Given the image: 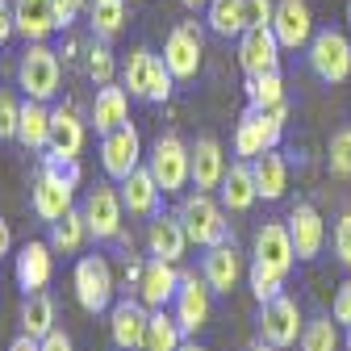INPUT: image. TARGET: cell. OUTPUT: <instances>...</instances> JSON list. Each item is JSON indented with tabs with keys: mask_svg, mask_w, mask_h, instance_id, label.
I'll return each instance as SVG.
<instances>
[{
	"mask_svg": "<svg viewBox=\"0 0 351 351\" xmlns=\"http://www.w3.org/2000/svg\"><path fill=\"white\" fill-rule=\"evenodd\" d=\"M171 84H176V75L167 71L163 55H155L151 47H134V51L125 55V63H121V88L134 101L163 105L171 97Z\"/></svg>",
	"mask_w": 351,
	"mask_h": 351,
	"instance_id": "6da1fadb",
	"label": "cell"
},
{
	"mask_svg": "<svg viewBox=\"0 0 351 351\" xmlns=\"http://www.w3.org/2000/svg\"><path fill=\"white\" fill-rule=\"evenodd\" d=\"M176 217H180V226H184V234H189V243L193 247H217V243H226L230 239V226H226V209L217 205L209 193H193V197H184L180 201V209H176Z\"/></svg>",
	"mask_w": 351,
	"mask_h": 351,
	"instance_id": "7a4b0ae2",
	"label": "cell"
},
{
	"mask_svg": "<svg viewBox=\"0 0 351 351\" xmlns=\"http://www.w3.org/2000/svg\"><path fill=\"white\" fill-rule=\"evenodd\" d=\"M147 167L155 176V184L163 193H180L193 184V167H189V143L176 138V134H159L151 143V155H147Z\"/></svg>",
	"mask_w": 351,
	"mask_h": 351,
	"instance_id": "3957f363",
	"label": "cell"
},
{
	"mask_svg": "<svg viewBox=\"0 0 351 351\" xmlns=\"http://www.w3.org/2000/svg\"><path fill=\"white\" fill-rule=\"evenodd\" d=\"M17 88L34 101H51L59 93V55L47 42H29L17 63Z\"/></svg>",
	"mask_w": 351,
	"mask_h": 351,
	"instance_id": "277c9868",
	"label": "cell"
},
{
	"mask_svg": "<svg viewBox=\"0 0 351 351\" xmlns=\"http://www.w3.org/2000/svg\"><path fill=\"white\" fill-rule=\"evenodd\" d=\"M71 285H75V301L88 314H105L113 305V268H109L105 255H84L75 263Z\"/></svg>",
	"mask_w": 351,
	"mask_h": 351,
	"instance_id": "5b68a950",
	"label": "cell"
},
{
	"mask_svg": "<svg viewBox=\"0 0 351 351\" xmlns=\"http://www.w3.org/2000/svg\"><path fill=\"white\" fill-rule=\"evenodd\" d=\"M301 326H305V318H301V305L293 297L276 293L268 301H259V339L263 343L285 351V347H293L301 339Z\"/></svg>",
	"mask_w": 351,
	"mask_h": 351,
	"instance_id": "8992f818",
	"label": "cell"
},
{
	"mask_svg": "<svg viewBox=\"0 0 351 351\" xmlns=\"http://www.w3.org/2000/svg\"><path fill=\"white\" fill-rule=\"evenodd\" d=\"M310 67L322 84H343L351 75V38L339 29H318L310 38Z\"/></svg>",
	"mask_w": 351,
	"mask_h": 351,
	"instance_id": "52a82bcc",
	"label": "cell"
},
{
	"mask_svg": "<svg viewBox=\"0 0 351 351\" xmlns=\"http://www.w3.org/2000/svg\"><path fill=\"white\" fill-rule=\"evenodd\" d=\"M201 42H205L201 21H180L163 38V63H167V71L176 80H197V71H201Z\"/></svg>",
	"mask_w": 351,
	"mask_h": 351,
	"instance_id": "ba28073f",
	"label": "cell"
},
{
	"mask_svg": "<svg viewBox=\"0 0 351 351\" xmlns=\"http://www.w3.org/2000/svg\"><path fill=\"white\" fill-rule=\"evenodd\" d=\"M101 167L109 180H125L134 167H143V138H138V130L134 125H117L109 130V134H101Z\"/></svg>",
	"mask_w": 351,
	"mask_h": 351,
	"instance_id": "9c48e42d",
	"label": "cell"
},
{
	"mask_svg": "<svg viewBox=\"0 0 351 351\" xmlns=\"http://www.w3.org/2000/svg\"><path fill=\"white\" fill-rule=\"evenodd\" d=\"M71 193H75V184H67L55 167L42 163V167H38V176H34V189H29L34 217H38V222H47V226H55L59 217L71 209Z\"/></svg>",
	"mask_w": 351,
	"mask_h": 351,
	"instance_id": "30bf717a",
	"label": "cell"
},
{
	"mask_svg": "<svg viewBox=\"0 0 351 351\" xmlns=\"http://www.w3.org/2000/svg\"><path fill=\"white\" fill-rule=\"evenodd\" d=\"M209 297H213V289L205 285V276L180 272V289L171 297V314H176V322H180L184 335H197L209 322Z\"/></svg>",
	"mask_w": 351,
	"mask_h": 351,
	"instance_id": "8fae6325",
	"label": "cell"
},
{
	"mask_svg": "<svg viewBox=\"0 0 351 351\" xmlns=\"http://www.w3.org/2000/svg\"><path fill=\"white\" fill-rule=\"evenodd\" d=\"M121 217H125V205H121V193L109 189V184H97L84 201V222H88V234L109 243V239H121Z\"/></svg>",
	"mask_w": 351,
	"mask_h": 351,
	"instance_id": "7c38bea8",
	"label": "cell"
},
{
	"mask_svg": "<svg viewBox=\"0 0 351 351\" xmlns=\"http://www.w3.org/2000/svg\"><path fill=\"white\" fill-rule=\"evenodd\" d=\"M280 42L272 25H247L239 34V67L247 75H263V71H276L280 67Z\"/></svg>",
	"mask_w": 351,
	"mask_h": 351,
	"instance_id": "4fadbf2b",
	"label": "cell"
},
{
	"mask_svg": "<svg viewBox=\"0 0 351 351\" xmlns=\"http://www.w3.org/2000/svg\"><path fill=\"white\" fill-rule=\"evenodd\" d=\"M147 322H151V310L143 301H113L109 305V335H113V347L117 351H143V339H147Z\"/></svg>",
	"mask_w": 351,
	"mask_h": 351,
	"instance_id": "5bb4252c",
	"label": "cell"
},
{
	"mask_svg": "<svg viewBox=\"0 0 351 351\" xmlns=\"http://www.w3.org/2000/svg\"><path fill=\"white\" fill-rule=\"evenodd\" d=\"M272 29H276V42H280L285 51L310 47V38H314V13H310V5H305V0H276Z\"/></svg>",
	"mask_w": 351,
	"mask_h": 351,
	"instance_id": "9a60e30c",
	"label": "cell"
},
{
	"mask_svg": "<svg viewBox=\"0 0 351 351\" xmlns=\"http://www.w3.org/2000/svg\"><path fill=\"white\" fill-rule=\"evenodd\" d=\"M176 289H180V272H176V263L151 255L143 263V276H138V301L147 305V310H163V305H171Z\"/></svg>",
	"mask_w": 351,
	"mask_h": 351,
	"instance_id": "2e32d148",
	"label": "cell"
},
{
	"mask_svg": "<svg viewBox=\"0 0 351 351\" xmlns=\"http://www.w3.org/2000/svg\"><path fill=\"white\" fill-rule=\"evenodd\" d=\"M201 276H205V285L213 293H230L239 285V276H243V255L234 251L230 239L217 243V247H205V255H201Z\"/></svg>",
	"mask_w": 351,
	"mask_h": 351,
	"instance_id": "e0dca14e",
	"label": "cell"
},
{
	"mask_svg": "<svg viewBox=\"0 0 351 351\" xmlns=\"http://www.w3.org/2000/svg\"><path fill=\"white\" fill-rule=\"evenodd\" d=\"M117 193H121V205H125L130 217H155V213H159V197H163V189L155 184V176H151L147 163L130 171L125 180L117 184Z\"/></svg>",
	"mask_w": 351,
	"mask_h": 351,
	"instance_id": "ac0fdd59",
	"label": "cell"
},
{
	"mask_svg": "<svg viewBox=\"0 0 351 351\" xmlns=\"http://www.w3.org/2000/svg\"><path fill=\"white\" fill-rule=\"evenodd\" d=\"M289 234H293V247H297V259H314L322 247H326V222H322V213L314 205H293L289 213Z\"/></svg>",
	"mask_w": 351,
	"mask_h": 351,
	"instance_id": "d6986e66",
	"label": "cell"
},
{
	"mask_svg": "<svg viewBox=\"0 0 351 351\" xmlns=\"http://www.w3.org/2000/svg\"><path fill=\"white\" fill-rule=\"evenodd\" d=\"M189 167H193V189L209 193V189H222V176H226V155L217 138H197L189 147Z\"/></svg>",
	"mask_w": 351,
	"mask_h": 351,
	"instance_id": "ffe728a7",
	"label": "cell"
},
{
	"mask_svg": "<svg viewBox=\"0 0 351 351\" xmlns=\"http://www.w3.org/2000/svg\"><path fill=\"white\" fill-rule=\"evenodd\" d=\"M255 259L289 276L293 259H297V247H293V234H289L285 222H263V226L255 230Z\"/></svg>",
	"mask_w": 351,
	"mask_h": 351,
	"instance_id": "44dd1931",
	"label": "cell"
},
{
	"mask_svg": "<svg viewBox=\"0 0 351 351\" xmlns=\"http://www.w3.org/2000/svg\"><path fill=\"white\" fill-rule=\"evenodd\" d=\"M51 251H55L51 243H25L17 251V285L25 289V297L42 293L51 285V276H55V255Z\"/></svg>",
	"mask_w": 351,
	"mask_h": 351,
	"instance_id": "7402d4cb",
	"label": "cell"
},
{
	"mask_svg": "<svg viewBox=\"0 0 351 351\" xmlns=\"http://www.w3.org/2000/svg\"><path fill=\"white\" fill-rule=\"evenodd\" d=\"M13 29L25 42H47L55 25V0H13Z\"/></svg>",
	"mask_w": 351,
	"mask_h": 351,
	"instance_id": "603a6c76",
	"label": "cell"
},
{
	"mask_svg": "<svg viewBox=\"0 0 351 351\" xmlns=\"http://www.w3.org/2000/svg\"><path fill=\"white\" fill-rule=\"evenodd\" d=\"M189 247H193V243H189V234H184V226H180V217H163V213L151 217V226H147V251H151V255H159V259H167V263H180Z\"/></svg>",
	"mask_w": 351,
	"mask_h": 351,
	"instance_id": "cb8c5ba5",
	"label": "cell"
},
{
	"mask_svg": "<svg viewBox=\"0 0 351 351\" xmlns=\"http://www.w3.org/2000/svg\"><path fill=\"white\" fill-rule=\"evenodd\" d=\"M222 209L226 213H247L255 201H259V189H255V171H251V159H239L226 167L222 176Z\"/></svg>",
	"mask_w": 351,
	"mask_h": 351,
	"instance_id": "d4e9b609",
	"label": "cell"
},
{
	"mask_svg": "<svg viewBox=\"0 0 351 351\" xmlns=\"http://www.w3.org/2000/svg\"><path fill=\"white\" fill-rule=\"evenodd\" d=\"M93 125L101 130V134H109V130L125 125L130 121V93L121 84H101L97 88V97H93Z\"/></svg>",
	"mask_w": 351,
	"mask_h": 351,
	"instance_id": "484cf974",
	"label": "cell"
},
{
	"mask_svg": "<svg viewBox=\"0 0 351 351\" xmlns=\"http://www.w3.org/2000/svg\"><path fill=\"white\" fill-rule=\"evenodd\" d=\"M80 147H84V121H80V113L71 105L51 109V147H47V155L80 159Z\"/></svg>",
	"mask_w": 351,
	"mask_h": 351,
	"instance_id": "4316f807",
	"label": "cell"
},
{
	"mask_svg": "<svg viewBox=\"0 0 351 351\" xmlns=\"http://www.w3.org/2000/svg\"><path fill=\"white\" fill-rule=\"evenodd\" d=\"M17 143L25 151H47L51 147V109L47 101H21V121H17Z\"/></svg>",
	"mask_w": 351,
	"mask_h": 351,
	"instance_id": "83f0119b",
	"label": "cell"
},
{
	"mask_svg": "<svg viewBox=\"0 0 351 351\" xmlns=\"http://www.w3.org/2000/svg\"><path fill=\"white\" fill-rule=\"evenodd\" d=\"M251 171H255V189H259V201H280L285 189H289V163L280 151H263L251 159Z\"/></svg>",
	"mask_w": 351,
	"mask_h": 351,
	"instance_id": "f1b7e54d",
	"label": "cell"
},
{
	"mask_svg": "<svg viewBox=\"0 0 351 351\" xmlns=\"http://www.w3.org/2000/svg\"><path fill=\"white\" fill-rule=\"evenodd\" d=\"M205 25L217 38H239L247 29V0H209L205 5Z\"/></svg>",
	"mask_w": 351,
	"mask_h": 351,
	"instance_id": "f546056e",
	"label": "cell"
},
{
	"mask_svg": "<svg viewBox=\"0 0 351 351\" xmlns=\"http://www.w3.org/2000/svg\"><path fill=\"white\" fill-rule=\"evenodd\" d=\"M263 151H276V147H268V134H263V113L247 105V113L234 125V155L239 159H255Z\"/></svg>",
	"mask_w": 351,
	"mask_h": 351,
	"instance_id": "4dcf8cb0",
	"label": "cell"
},
{
	"mask_svg": "<svg viewBox=\"0 0 351 351\" xmlns=\"http://www.w3.org/2000/svg\"><path fill=\"white\" fill-rule=\"evenodd\" d=\"M180 343H184V330H180V322H176V314H167V310H151L143 351H180Z\"/></svg>",
	"mask_w": 351,
	"mask_h": 351,
	"instance_id": "1f68e13d",
	"label": "cell"
},
{
	"mask_svg": "<svg viewBox=\"0 0 351 351\" xmlns=\"http://www.w3.org/2000/svg\"><path fill=\"white\" fill-rule=\"evenodd\" d=\"M84 239H88V222H84V209H67L59 222L51 226V247L55 251H63V255H71V251H80L84 247Z\"/></svg>",
	"mask_w": 351,
	"mask_h": 351,
	"instance_id": "d6a6232c",
	"label": "cell"
},
{
	"mask_svg": "<svg viewBox=\"0 0 351 351\" xmlns=\"http://www.w3.org/2000/svg\"><path fill=\"white\" fill-rule=\"evenodd\" d=\"M21 330L42 339V335H51L55 330V301L47 293H29L25 297V310H21Z\"/></svg>",
	"mask_w": 351,
	"mask_h": 351,
	"instance_id": "836d02e7",
	"label": "cell"
},
{
	"mask_svg": "<svg viewBox=\"0 0 351 351\" xmlns=\"http://www.w3.org/2000/svg\"><path fill=\"white\" fill-rule=\"evenodd\" d=\"M88 21L97 38H113L125 25V0H88Z\"/></svg>",
	"mask_w": 351,
	"mask_h": 351,
	"instance_id": "e575fe53",
	"label": "cell"
},
{
	"mask_svg": "<svg viewBox=\"0 0 351 351\" xmlns=\"http://www.w3.org/2000/svg\"><path fill=\"white\" fill-rule=\"evenodd\" d=\"M301 351H339L343 347V335H339V322L335 318H310L301 326Z\"/></svg>",
	"mask_w": 351,
	"mask_h": 351,
	"instance_id": "d590c367",
	"label": "cell"
},
{
	"mask_svg": "<svg viewBox=\"0 0 351 351\" xmlns=\"http://www.w3.org/2000/svg\"><path fill=\"white\" fill-rule=\"evenodd\" d=\"M247 101L251 109H272L285 101V80H280V67L276 71H263V75H247Z\"/></svg>",
	"mask_w": 351,
	"mask_h": 351,
	"instance_id": "8d00e7d4",
	"label": "cell"
},
{
	"mask_svg": "<svg viewBox=\"0 0 351 351\" xmlns=\"http://www.w3.org/2000/svg\"><path fill=\"white\" fill-rule=\"evenodd\" d=\"M251 293H255V301H268V297H276L280 289H285V272H276V268H268V263H259V259H251Z\"/></svg>",
	"mask_w": 351,
	"mask_h": 351,
	"instance_id": "74e56055",
	"label": "cell"
},
{
	"mask_svg": "<svg viewBox=\"0 0 351 351\" xmlns=\"http://www.w3.org/2000/svg\"><path fill=\"white\" fill-rule=\"evenodd\" d=\"M326 163H330V176H339V180H351V130H335V134H330Z\"/></svg>",
	"mask_w": 351,
	"mask_h": 351,
	"instance_id": "f35d334b",
	"label": "cell"
},
{
	"mask_svg": "<svg viewBox=\"0 0 351 351\" xmlns=\"http://www.w3.org/2000/svg\"><path fill=\"white\" fill-rule=\"evenodd\" d=\"M113 71H117L113 51L105 47V42H97V47L88 51V75H93V84L101 88V84H113Z\"/></svg>",
	"mask_w": 351,
	"mask_h": 351,
	"instance_id": "ab89813d",
	"label": "cell"
},
{
	"mask_svg": "<svg viewBox=\"0 0 351 351\" xmlns=\"http://www.w3.org/2000/svg\"><path fill=\"white\" fill-rule=\"evenodd\" d=\"M17 121H21V101L5 88V93H0V143L17 138Z\"/></svg>",
	"mask_w": 351,
	"mask_h": 351,
	"instance_id": "60d3db41",
	"label": "cell"
},
{
	"mask_svg": "<svg viewBox=\"0 0 351 351\" xmlns=\"http://www.w3.org/2000/svg\"><path fill=\"white\" fill-rule=\"evenodd\" d=\"M263 113V134H268V147H280L285 138V121H289V105H272V109H259Z\"/></svg>",
	"mask_w": 351,
	"mask_h": 351,
	"instance_id": "b9f144b4",
	"label": "cell"
},
{
	"mask_svg": "<svg viewBox=\"0 0 351 351\" xmlns=\"http://www.w3.org/2000/svg\"><path fill=\"white\" fill-rule=\"evenodd\" d=\"M335 255L343 268H351V213L339 217V226H335Z\"/></svg>",
	"mask_w": 351,
	"mask_h": 351,
	"instance_id": "7bdbcfd3",
	"label": "cell"
},
{
	"mask_svg": "<svg viewBox=\"0 0 351 351\" xmlns=\"http://www.w3.org/2000/svg\"><path fill=\"white\" fill-rule=\"evenodd\" d=\"M330 318H335L339 326H351V280H343V285H339L335 305H330Z\"/></svg>",
	"mask_w": 351,
	"mask_h": 351,
	"instance_id": "ee69618b",
	"label": "cell"
},
{
	"mask_svg": "<svg viewBox=\"0 0 351 351\" xmlns=\"http://www.w3.org/2000/svg\"><path fill=\"white\" fill-rule=\"evenodd\" d=\"M84 9H88V0H55V25H59V29H67Z\"/></svg>",
	"mask_w": 351,
	"mask_h": 351,
	"instance_id": "f6af8a7d",
	"label": "cell"
},
{
	"mask_svg": "<svg viewBox=\"0 0 351 351\" xmlns=\"http://www.w3.org/2000/svg\"><path fill=\"white\" fill-rule=\"evenodd\" d=\"M276 0H247V25H272Z\"/></svg>",
	"mask_w": 351,
	"mask_h": 351,
	"instance_id": "bcb514c9",
	"label": "cell"
},
{
	"mask_svg": "<svg viewBox=\"0 0 351 351\" xmlns=\"http://www.w3.org/2000/svg\"><path fill=\"white\" fill-rule=\"evenodd\" d=\"M38 351H75V347H71V339L55 326L51 335H42V339H38Z\"/></svg>",
	"mask_w": 351,
	"mask_h": 351,
	"instance_id": "7dc6e473",
	"label": "cell"
},
{
	"mask_svg": "<svg viewBox=\"0 0 351 351\" xmlns=\"http://www.w3.org/2000/svg\"><path fill=\"white\" fill-rule=\"evenodd\" d=\"M13 34H17V29H13V9L0 5V47H5V42H9Z\"/></svg>",
	"mask_w": 351,
	"mask_h": 351,
	"instance_id": "c3c4849f",
	"label": "cell"
},
{
	"mask_svg": "<svg viewBox=\"0 0 351 351\" xmlns=\"http://www.w3.org/2000/svg\"><path fill=\"white\" fill-rule=\"evenodd\" d=\"M9 351H38V339H34V335H25V330H21V335H17V339H13V343H9Z\"/></svg>",
	"mask_w": 351,
	"mask_h": 351,
	"instance_id": "681fc988",
	"label": "cell"
},
{
	"mask_svg": "<svg viewBox=\"0 0 351 351\" xmlns=\"http://www.w3.org/2000/svg\"><path fill=\"white\" fill-rule=\"evenodd\" d=\"M9 247H13V230H9V222L0 217V259L9 255Z\"/></svg>",
	"mask_w": 351,
	"mask_h": 351,
	"instance_id": "f907efd6",
	"label": "cell"
},
{
	"mask_svg": "<svg viewBox=\"0 0 351 351\" xmlns=\"http://www.w3.org/2000/svg\"><path fill=\"white\" fill-rule=\"evenodd\" d=\"M180 5H184L189 13H197V9H205V5H209V0H180Z\"/></svg>",
	"mask_w": 351,
	"mask_h": 351,
	"instance_id": "816d5d0a",
	"label": "cell"
},
{
	"mask_svg": "<svg viewBox=\"0 0 351 351\" xmlns=\"http://www.w3.org/2000/svg\"><path fill=\"white\" fill-rule=\"evenodd\" d=\"M247 351H280V347H272V343H263V339H259V343H251Z\"/></svg>",
	"mask_w": 351,
	"mask_h": 351,
	"instance_id": "f5cc1de1",
	"label": "cell"
},
{
	"mask_svg": "<svg viewBox=\"0 0 351 351\" xmlns=\"http://www.w3.org/2000/svg\"><path fill=\"white\" fill-rule=\"evenodd\" d=\"M180 351H205V347H197V343H180Z\"/></svg>",
	"mask_w": 351,
	"mask_h": 351,
	"instance_id": "db71d44e",
	"label": "cell"
},
{
	"mask_svg": "<svg viewBox=\"0 0 351 351\" xmlns=\"http://www.w3.org/2000/svg\"><path fill=\"white\" fill-rule=\"evenodd\" d=\"M343 351H351V326H347V335H343Z\"/></svg>",
	"mask_w": 351,
	"mask_h": 351,
	"instance_id": "11a10c76",
	"label": "cell"
},
{
	"mask_svg": "<svg viewBox=\"0 0 351 351\" xmlns=\"http://www.w3.org/2000/svg\"><path fill=\"white\" fill-rule=\"evenodd\" d=\"M347 25H351V0H347Z\"/></svg>",
	"mask_w": 351,
	"mask_h": 351,
	"instance_id": "9f6ffc18",
	"label": "cell"
}]
</instances>
